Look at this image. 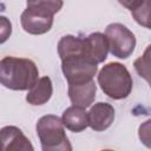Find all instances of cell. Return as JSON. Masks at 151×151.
<instances>
[{"label": "cell", "instance_id": "obj_1", "mask_svg": "<svg viewBox=\"0 0 151 151\" xmlns=\"http://www.w3.org/2000/svg\"><path fill=\"white\" fill-rule=\"evenodd\" d=\"M39 79V70L31 59L8 55L0 61V81L6 88L29 91Z\"/></svg>", "mask_w": 151, "mask_h": 151}, {"label": "cell", "instance_id": "obj_2", "mask_svg": "<svg viewBox=\"0 0 151 151\" xmlns=\"http://www.w3.org/2000/svg\"><path fill=\"white\" fill-rule=\"evenodd\" d=\"M64 2L55 0H29L26 9L20 15L21 27L26 33L40 35L47 33L53 25V17L58 13Z\"/></svg>", "mask_w": 151, "mask_h": 151}, {"label": "cell", "instance_id": "obj_3", "mask_svg": "<svg viewBox=\"0 0 151 151\" xmlns=\"http://www.w3.org/2000/svg\"><path fill=\"white\" fill-rule=\"evenodd\" d=\"M98 84L104 94L109 98L120 100L130 96L133 80L125 65L113 61L104 65L99 71Z\"/></svg>", "mask_w": 151, "mask_h": 151}, {"label": "cell", "instance_id": "obj_4", "mask_svg": "<svg viewBox=\"0 0 151 151\" xmlns=\"http://www.w3.org/2000/svg\"><path fill=\"white\" fill-rule=\"evenodd\" d=\"M64 127L61 118L58 116L46 114L39 118L35 130L41 151H73Z\"/></svg>", "mask_w": 151, "mask_h": 151}, {"label": "cell", "instance_id": "obj_5", "mask_svg": "<svg viewBox=\"0 0 151 151\" xmlns=\"http://www.w3.org/2000/svg\"><path fill=\"white\" fill-rule=\"evenodd\" d=\"M105 35L111 54L119 59H127L134 51L136 37L123 24L113 22L107 25Z\"/></svg>", "mask_w": 151, "mask_h": 151}, {"label": "cell", "instance_id": "obj_6", "mask_svg": "<svg viewBox=\"0 0 151 151\" xmlns=\"http://www.w3.org/2000/svg\"><path fill=\"white\" fill-rule=\"evenodd\" d=\"M61 71L68 85H81L93 80L98 65L84 57H70L61 60Z\"/></svg>", "mask_w": 151, "mask_h": 151}, {"label": "cell", "instance_id": "obj_7", "mask_svg": "<svg viewBox=\"0 0 151 151\" xmlns=\"http://www.w3.org/2000/svg\"><path fill=\"white\" fill-rule=\"evenodd\" d=\"M2 151H34L31 140L17 126H4L0 131Z\"/></svg>", "mask_w": 151, "mask_h": 151}, {"label": "cell", "instance_id": "obj_8", "mask_svg": "<svg viewBox=\"0 0 151 151\" xmlns=\"http://www.w3.org/2000/svg\"><path fill=\"white\" fill-rule=\"evenodd\" d=\"M114 120V109L105 101L96 103L88 111V126L93 131H104L111 126Z\"/></svg>", "mask_w": 151, "mask_h": 151}, {"label": "cell", "instance_id": "obj_9", "mask_svg": "<svg viewBox=\"0 0 151 151\" xmlns=\"http://www.w3.org/2000/svg\"><path fill=\"white\" fill-rule=\"evenodd\" d=\"M84 38L87 58L96 65L104 63L107 58V53L110 52L106 35L100 32H94Z\"/></svg>", "mask_w": 151, "mask_h": 151}, {"label": "cell", "instance_id": "obj_10", "mask_svg": "<svg viewBox=\"0 0 151 151\" xmlns=\"http://www.w3.org/2000/svg\"><path fill=\"white\" fill-rule=\"evenodd\" d=\"M97 94V85L94 80L81 85H68V98L71 103L80 107H90Z\"/></svg>", "mask_w": 151, "mask_h": 151}, {"label": "cell", "instance_id": "obj_11", "mask_svg": "<svg viewBox=\"0 0 151 151\" xmlns=\"http://www.w3.org/2000/svg\"><path fill=\"white\" fill-rule=\"evenodd\" d=\"M61 122L67 130L81 132L88 126V112L84 107L72 105L63 112Z\"/></svg>", "mask_w": 151, "mask_h": 151}, {"label": "cell", "instance_id": "obj_12", "mask_svg": "<svg viewBox=\"0 0 151 151\" xmlns=\"http://www.w3.org/2000/svg\"><path fill=\"white\" fill-rule=\"evenodd\" d=\"M119 2L131 12L138 25L151 29V0H130Z\"/></svg>", "mask_w": 151, "mask_h": 151}, {"label": "cell", "instance_id": "obj_13", "mask_svg": "<svg viewBox=\"0 0 151 151\" xmlns=\"http://www.w3.org/2000/svg\"><path fill=\"white\" fill-rule=\"evenodd\" d=\"M53 93V86L50 77H41L38 83L27 92L26 100L28 104L38 106L46 104Z\"/></svg>", "mask_w": 151, "mask_h": 151}, {"label": "cell", "instance_id": "obj_14", "mask_svg": "<svg viewBox=\"0 0 151 151\" xmlns=\"http://www.w3.org/2000/svg\"><path fill=\"white\" fill-rule=\"evenodd\" d=\"M133 67L138 76L146 80L151 87V45H149L144 53L134 60Z\"/></svg>", "mask_w": 151, "mask_h": 151}, {"label": "cell", "instance_id": "obj_15", "mask_svg": "<svg viewBox=\"0 0 151 151\" xmlns=\"http://www.w3.org/2000/svg\"><path fill=\"white\" fill-rule=\"evenodd\" d=\"M138 137L144 146H146L147 149H151V118L139 125Z\"/></svg>", "mask_w": 151, "mask_h": 151}, {"label": "cell", "instance_id": "obj_16", "mask_svg": "<svg viewBox=\"0 0 151 151\" xmlns=\"http://www.w3.org/2000/svg\"><path fill=\"white\" fill-rule=\"evenodd\" d=\"M0 26H1V31H0L1 40H0V42L4 44L12 33V24L6 17H0Z\"/></svg>", "mask_w": 151, "mask_h": 151}, {"label": "cell", "instance_id": "obj_17", "mask_svg": "<svg viewBox=\"0 0 151 151\" xmlns=\"http://www.w3.org/2000/svg\"><path fill=\"white\" fill-rule=\"evenodd\" d=\"M100 151H113V150H110V149H104V150H100Z\"/></svg>", "mask_w": 151, "mask_h": 151}]
</instances>
